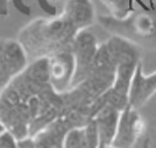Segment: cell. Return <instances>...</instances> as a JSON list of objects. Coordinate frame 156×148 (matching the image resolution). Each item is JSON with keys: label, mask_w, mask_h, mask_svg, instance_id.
Masks as SVG:
<instances>
[{"label": "cell", "mask_w": 156, "mask_h": 148, "mask_svg": "<svg viewBox=\"0 0 156 148\" xmlns=\"http://www.w3.org/2000/svg\"><path fill=\"white\" fill-rule=\"evenodd\" d=\"M57 1L59 0H39V5L41 8L50 15L57 14Z\"/></svg>", "instance_id": "cell-12"}, {"label": "cell", "mask_w": 156, "mask_h": 148, "mask_svg": "<svg viewBox=\"0 0 156 148\" xmlns=\"http://www.w3.org/2000/svg\"><path fill=\"white\" fill-rule=\"evenodd\" d=\"M119 4L122 6V5H124V1H122V0H117V1H115V4L111 6V8H112V9H114V7H115V8H118V7H119Z\"/></svg>", "instance_id": "cell-13"}, {"label": "cell", "mask_w": 156, "mask_h": 148, "mask_svg": "<svg viewBox=\"0 0 156 148\" xmlns=\"http://www.w3.org/2000/svg\"><path fill=\"white\" fill-rule=\"evenodd\" d=\"M63 148H99L94 120L83 127H75L66 132Z\"/></svg>", "instance_id": "cell-8"}, {"label": "cell", "mask_w": 156, "mask_h": 148, "mask_svg": "<svg viewBox=\"0 0 156 148\" xmlns=\"http://www.w3.org/2000/svg\"><path fill=\"white\" fill-rule=\"evenodd\" d=\"M146 131V122L139 110L126 105L120 111L117 132L111 146L117 148H133Z\"/></svg>", "instance_id": "cell-3"}, {"label": "cell", "mask_w": 156, "mask_h": 148, "mask_svg": "<svg viewBox=\"0 0 156 148\" xmlns=\"http://www.w3.org/2000/svg\"><path fill=\"white\" fill-rule=\"evenodd\" d=\"M101 25L119 38L128 39L133 42H147L156 39V16L147 11L136 13L130 18H105L100 16Z\"/></svg>", "instance_id": "cell-2"}, {"label": "cell", "mask_w": 156, "mask_h": 148, "mask_svg": "<svg viewBox=\"0 0 156 148\" xmlns=\"http://www.w3.org/2000/svg\"><path fill=\"white\" fill-rule=\"evenodd\" d=\"M59 127H48L32 140V148H63L65 134H59Z\"/></svg>", "instance_id": "cell-10"}, {"label": "cell", "mask_w": 156, "mask_h": 148, "mask_svg": "<svg viewBox=\"0 0 156 148\" xmlns=\"http://www.w3.org/2000/svg\"><path fill=\"white\" fill-rule=\"evenodd\" d=\"M49 83L56 92H64L73 84L76 74V58L72 52H61L48 58Z\"/></svg>", "instance_id": "cell-4"}, {"label": "cell", "mask_w": 156, "mask_h": 148, "mask_svg": "<svg viewBox=\"0 0 156 148\" xmlns=\"http://www.w3.org/2000/svg\"><path fill=\"white\" fill-rule=\"evenodd\" d=\"M27 65L26 49L20 42L7 41L0 48V78H13Z\"/></svg>", "instance_id": "cell-6"}, {"label": "cell", "mask_w": 156, "mask_h": 148, "mask_svg": "<svg viewBox=\"0 0 156 148\" xmlns=\"http://www.w3.org/2000/svg\"><path fill=\"white\" fill-rule=\"evenodd\" d=\"M142 148H150V141H149V139H146V140L143 141Z\"/></svg>", "instance_id": "cell-14"}, {"label": "cell", "mask_w": 156, "mask_h": 148, "mask_svg": "<svg viewBox=\"0 0 156 148\" xmlns=\"http://www.w3.org/2000/svg\"><path fill=\"white\" fill-rule=\"evenodd\" d=\"M156 93V71L149 75L143 74L142 62L139 60L130 79L127 105L140 109Z\"/></svg>", "instance_id": "cell-5"}, {"label": "cell", "mask_w": 156, "mask_h": 148, "mask_svg": "<svg viewBox=\"0 0 156 148\" xmlns=\"http://www.w3.org/2000/svg\"><path fill=\"white\" fill-rule=\"evenodd\" d=\"M120 111L121 110L108 104L103 107L100 112H98L94 122L97 127L99 148H106L112 145L117 132Z\"/></svg>", "instance_id": "cell-7"}, {"label": "cell", "mask_w": 156, "mask_h": 148, "mask_svg": "<svg viewBox=\"0 0 156 148\" xmlns=\"http://www.w3.org/2000/svg\"><path fill=\"white\" fill-rule=\"evenodd\" d=\"M77 26L65 14L51 20H40L22 32L21 41L30 45V50H55L68 41V38L77 33ZM20 41V43H21Z\"/></svg>", "instance_id": "cell-1"}, {"label": "cell", "mask_w": 156, "mask_h": 148, "mask_svg": "<svg viewBox=\"0 0 156 148\" xmlns=\"http://www.w3.org/2000/svg\"><path fill=\"white\" fill-rule=\"evenodd\" d=\"M64 14L79 29L89 26L93 20V8L89 0H69Z\"/></svg>", "instance_id": "cell-9"}, {"label": "cell", "mask_w": 156, "mask_h": 148, "mask_svg": "<svg viewBox=\"0 0 156 148\" xmlns=\"http://www.w3.org/2000/svg\"><path fill=\"white\" fill-rule=\"evenodd\" d=\"M106 148H117V147H114V146H108V147H106Z\"/></svg>", "instance_id": "cell-15"}, {"label": "cell", "mask_w": 156, "mask_h": 148, "mask_svg": "<svg viewBox=\"0 0 156 148\" xmlns=\"http://www.w3.org/2000/svg\"><path fill=\"white\" fill-rule=\"evenodd\" d=\"M0 148H21L15 135L9 131L0 132Z\"/></svg>", "instance_id": "cell-11"}]
</instances>
